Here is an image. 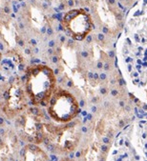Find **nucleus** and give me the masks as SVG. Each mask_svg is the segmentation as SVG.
Wrapping results in <instances>:
<instances>
[{
    "label": "nucleus",
    "mask_w": 147,
    "mask_h": 161,
    "mask_svg": "<svg viewBox=\"0 0 147 161\" xmlns=\"http://www.w3.org/2000/svg\"><path fill=\"white\" fill-rule=\"evenodd\" d=\"M99 78H100L102 81L106 80V78H107V75H106V74H104V73H102V74H99Z\"/></svg>",
    "instance_id": "nucleus-10"
},
{
    "label": "nucleus",
    "mask_w": 147,
    "mask_h": 161,
    "mask_svg": "<svg viewBox=\"0 0 147 161\" xmlns=\"http://www.w3.org/2000/svg\"><path fill=\"white\" fill-rule=\"evenodd\" d=\"M88 77H89L90 79H94V74L93 73H89V74H88Z\"/></svg>",
    "instance_id": "nucleus-15"
},
{
    "label": "nucleus",
    "mask_w": 147,
    "mask_h": 161,
    "mask_svg": "<svg viewBox=\"0 0 147 161\" xmlns=\"http://www.w3.org/2000/svg\"><path fill=\"white\" fill-rule=\"evenodd\" d=\"M117 83H119V84H120V86H122V87L126 85V81H125L123 78H121L120 80H117Z\"/></svg>",
    "instance_id": "nucleus-8"
},
{
    "label": "nucleus",
    "mask_w": 147,
    "mask_h": 161,
    "mask_svg": "<svg viewBox=\"0 0 147 161\" xmlns=\"http://www.w3.org/2000/svg\"><path fill=\"white\" fill-rule=\"evenodd\" d=\"M62 30L66 35L76 41L85 39L96 25L90 14L84 9H74L67 12L61 19Z\"/></svg>",
    "instance_id": "nucleus-4"
},
{
    "label": "nucleus",
    "mask_w": 147,
    "mask_h": 161,
    "mask_svg": "<svg viewBox=\"0 0 147 161\" xmlns=\"http://www.w3.org/2000/svg\"><path fill=\"white\" fill-rule=\"evenodd\" d=\"M83 106H84V101L81 100V101H80V107H83Z\"/></svg>",
    "instance_id": "nucleus-19"
},
{
    "label": "nucleus",
    "mask_w": 147,
    "mask_h": 161,
    "mask_svg": "<svg viewBox=\"0 0 147 161\" xmlns=\"http://www.w3.org/2000/svg\"><path fill=\"white\" fill-rule=\"evenodd\" d=\"M132 70V66L131 65H128V71H131Z\"/></svg>",
    "instance_id": "nucleus-26"
},
{
    "label": "nucleus",
    "mask_w": 147,
    "mask_h": 161,
    "mask_svg": "<svg viewBox=\"0 0 147 161\" xmlns=\"http://www.w3.org/2000/svg\"><path fill=\"white\" fill-rule=\"evenodd\" d=\"M135 77H138L139 76V73H134V75H133Z\"/></svg>",
    "instance_id": "nucleus-21"
},
{
    "label": "nucleus",
    "mask_w": 147,
    "mask_h": 161,
    "mask_svg": "<svg viewBox=\"0 0 147 161\" xmlns=\"http://www.w3.org/2000/svg\"><path fill=\"white\" fill-rule=\"evenodd\" d=\"M103 68H104V70H105V71H109L110 67H109V63H108V62H106V63L104 64V66H103Z\"/></svg>",
    "instance_id": "nucleus-12"
},
{
    "label": "nucleus",
    "mask_w": 147,
    "mask_h": 161,
    "mask_svg": "<svg viewBox=\"0 0 147 161\" xmlns=\"http://www.w3.org/2000/svg\"><path fill=\"white\" fill-rule=\"evenodd\" d=\"M5 103L3 106L4 113L9 117H14L23 113L26 109L27 98L29 96L27 94L24 82L16 80L4 94Z\"/></svg>",
    "instance_id": "nucleus-5"
},
{
    "label": "nucleus",
    "mask_w": 147,
    "mask_h": 161,
    "mask_svg": "<svg viewBox=\"0 0 147 161\" xmlns=\"http://www.w3.org/2000/svg\"><path fill=\"white\" fill-rule=\"evenodd\" d=\"M86 117H87V119H88V120H91V119H92V115H91V114H87V116H86Z\"/></svg>",
    "instance_id": "nucleus-18"
},
{
    "label": "nucleus",
    "mask_w": 147,
    "mask_h": 161,
    "mask_svg": "<svg viewBox=\"0 0 147 161\" xmlns=\"http://www.w3.org/2000/svg\"><path fill=\"white\" fill-rule=\"evenodd\" d=\"M134 101H135V102L137 103V102H139V99H138V98H135V100H134Z\"/></svg>",
    "instance_id": "nucleus-28"
},
{
    "label": "nucleus",
    "mask_w": 147,
    "mask_h": 161,
    "mask_svg": "<svg viewBox=\"0 0 147 161\" xmlns=\"http://www.w3.org/2000/svg\"><path fill=\"white\" fill-rule=\"evenodd\" d=\"M100 92H101L102 94H105V93L107 92V91H106V89H105V88H101V90H100Z\"/></svg>",
    "instance_id": "nucleus-17"
},
{
    "label": "nucleus",
    "mask_w": 147,
    "mask_h": 161,
    "mask_svg": "<svg viewBox=\"0 0 147 161\" xmlns=\"http://www.w3.org/2000/svg\"><path fill=\"white\" fill-rule=\"evenodd\" d=\"M120 105H121L122 107H123V106H124V102H123V101H121V102H120Z\"/></svg>",
    "instance_id": "nucleus-22"
},
{
    "label": "nucleus",
    "mask_w": 147,
    "mask_h": 161,
    "mask_svg": "<svg viewBox=\"0 0 147 161\" xmlns=\"http://www.w3.org/2000/svg\"><path fill=\"white\" fill-rule=\"evenodd\" d=\"M136 159H137V160H139V156H138V155H137V156H136Z\"/></svg>",
    "instance_id": "nucleus-30"
},
{
    "label": "nucleus",
    "mask_w": 147,
    "mask_h": 161,
    "mask_svg": "<svg viewBox=\"0 0 147 161\" xmlns=\"http://www.w3.org/2000/svg\"><path fill=\"white\" fill-rule=\"evenodd\" d=\"M143 66H144V67H147V63H144V64H143Z\"/></svg>",
    "instance_id": "nucleus-29"
},
{
    "label": "nucleus",
    "mask_w": 147,
    "mask_h": 161,
    "mask_svg": "<svg viewBox=\"0 0 147 161\" xmlns=\"http://www.w3.org/2000/svg\"><path fill=\"white\" fill-rule=\"evenodd\" d=\"M101 150H102V152H107V146L106 145H102L101 146Z\"/></svg>",
    "instance_id": "nucleus-16"
},
{
    "label": "nucleus",
    "mask_w": 147,
    "mask_h": 161,
    "mask_svg": "<svg viewBox=\"0 0 147 161\" xmlns=\"http://www.w3.org/2000/svg\"><path fill=\"white\" fill-rule=\"evenodd\" d=\"M19 161H50V159L37 144L28 143L19 153Z\"/></svg>",
    "instance_id": "nucleus-6"
},
{
    "label": "nucleus",
    "mask_w": 147,
    "mask_h": 161,
    "mask_svg": "<svg viewBox=\"0 0 147 161\" xmlns=\"http://www.w3.org/2000/svg\"><path fill=\"white\" fill-rule=\"evenodd\" d=\"M60 161H71V160H69L68 158H62V159H61Z\"/></svg>",
    "instance_id": "nucleus-20"
},
{
    "label": "nucleus",
    "mask_w": 147,
    "mask_h": 161,
    "mask_svg": "<svg viewBox=\"0 0 147 161\" xmlns=\"http://www.w3.org/2000/svg\"><path fill=\"white\" fill-rule=\"evenodd\" d=\"M54 71L47 65H34L27 68L25 74V89L29 99L35 106H47L55 89Z\"/></svg>",
    "instance_id": "nucleus-1"
},
{
    "label": "nucleus",
    "mask_w": 147,
    "mask_h": 161,
    "mask_svg": "<svg viewBox=\"0 0 147 161\" xmlns=\"http://www.w3.org/2000/svg\"><path fill=\"white\" fill-rule=\"evenodd\" d=\"M96 111H97V108H96V107H93V108H92V112L95 113Z\"/></svg>",
    "instance_id": "nucleus-23"
},
{
    "label": "nucleus",
    "mask_w": 147,
    "mask_h": 161,
    "mask_svg": "<svg viewBox=\"0 0 147 161\" xmlns=\"http://www.w3.org/2000/svg\"><path fill=\"white\" fill-rule=\"evenodd\" d=\"M82 131H83V132H87V128H86V127H83V128H82Z\"/></svg>",
    "instance_id": "nucleus-25"
},
{
    "label": "nucleus",
    "mask_w": 147,
    "mask_h": 161,
    "mask_svg": "<svg viewBox=\"0 0 147 161\" xmlns=\"http://www.w3.org/2000/svg\"><path fill=\"white\" fill-rule=\"evenodd\" d=\"M97 101H98V98H96V97L93 98V102H97Z\"/></svg>",
    "instance_id": "nucleus-27"
},
{
    "label": "nucleus",
    "mask_w": 147,
    "mask_h": 161,
    "mask_svg": "<svg viewBox=\"0 0 147 161\" xmlns=\"http://www.w3.org/2000/svg\"><path fill=\"white\" fill-rule=\"evenodd\" d=\"M94 79H95V80H99V74H97V73H95V74H94Z\"/></svg>",
    "instance_id": "nucleus-14"
},
{
    "label": "nucleus",
    "mask_w": 147,
    "mask_h": 161,
    "mask_svg": "<svg viewBox=\"0 0 147 161\" xmlns=\"http://www.w3.org/2000/svg\"><path fill=\"white\" fill-rule=\"evenodd\" d=\"M123 125H124L123 121H121V122H120V126H121V127H123Z\"/></svg>",
    "instance_id": "nucleus-24"
},
{
    "label": "nucleus",
    "mask_w": 147,
    "mask_h": 161,
    "mask_svg": "<svg viewBox=\"0 0 147 161\" xmlns=\"http://www.w3.org/2000/svg\"><path fill=\"white\" fill-rule=\"evenodd\" d=\"M43 114L37 108L29 109L21 113L16 122V127L21 136L28 143L39 144L43 142L46 133V124L42 122Z\"/></svg>",
    "instance_id": "nucleus-3"
},
{
    "label": "nucleus",
    "mask_w": 147,
    "mask_h": 161,
    "mask_svg": "<svg viewBox=\"0 0 147 161\" xmlns=\"http://www.w3.org/2000/svg\"><path fill=\"white\" fill-rule=\"evenodd\" d=\"M138 0H120V3H122L124 6H135Z\"/></svg>",
    "instance_id": "nucleus-7"
},
{
    "label": "nucleus",
    "mask_w": 147,
    "mask_h": 161,
    "mask_svg": "<svg viewBox=\"0 0 147 161\" xmlns=\"http://www.w3.org/2000/svg\"><path fill=\"white\" fill-rule=\"evenodd\" d=\"M145 148H146V149H147V144H146V145H145Z\"/></svg>",
    "instance_id": "nucleus-31"
},
{
    "label": "nucleus",
    "mask_w": 147,
    "mask_h": 161,
    "mask_svg": "<svg viewBox=\"0 0 147 161\" xmlns=\"http://www.w3.org/2000/svg\"><path fill=\"white\" fill-rule=\"evenodd\" d=\"M111 94H112L113 96H116L117 94H119V91H117L116 89H113V90L111 91Z\"/></svg>",
    "instance_id": "nucleus-9"
},
{
    "label": "nucleus",
    "mask_w": 147,
    "mask_h": 161,
    "mask_svg": "<svg viewBox=\"0 0 147 161\" xmlns=\"http://www.w3.org/2000/svg\"><path fill=\"white\" fill-rule=\"evenodd\" d=\"M103 66H104V65H103V63H102L101 61H99V62H98V66H97L98 69H102Z\"/></svg>",
    "instance_id": "nucleus-11"
},
{
    "label": "nucleus",
    "mask_w": 147,
    "mask_h": 161,
    "mask_svg": "<svg viewBox=\"0 0 147 161\" xmlns=\"http://www.w3.org/2000/svg\"><path fill=\"white\" fill-rule=\"evenodd\" d=\"M102 141L104 142V144H108V143L110 142V140H109V138H108V137H104V138L102 139Z\"/></svg>",
    "instance_id": "nucleus-13"
},
{
    "label": "nucleus",
    "mask_w": 147,
    "mask_h": 161,
    "mask_svg": "<svg viewBox=\"0 0 147 161\" xmlns=\"http://www.w3.org/2000/svg\"><path fill=\"white\" fill-rule=\"evenodd\" d=\"M47 110L50 116L57 122H70L81 112L74 96L67 91L55 88L49 99Z\"/></svg>",
    "instance_id": "nucleus-2"
}]
</instances>
